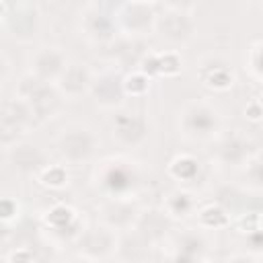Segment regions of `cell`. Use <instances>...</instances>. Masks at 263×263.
<instances>
[{"label": "cell", "mask_w": 263, "mask_h": 263, "mask_svg": "<svg viewBox=\"0 0 263 263\" xmlns=\"http://www.w3.org/2000/svg\"><path fill=\"white\" fill-rule=\"evenodd\" d=\"M95 183L107 197H129L140 185V171L134 160L111 156L95 171Z\"/></svg>", "instance_id": "cell-1"}, {"label": "cell", "mask_w": 263, "mask_h": 263, "mask_svg": "<svg viewBox=\"0 0 263 263\" xmlns=\"http://www.w3.org/2000/svg\"><path fill=\"white\" fill-rule=\"evenodd\" d=\"M16 97L23 99L25 103H29V107L35 113V117H39V119L53 117V113L62 105V95H60L58 86L55 84H47V82L35 78L33 74H27V76H23L18 80Z\"/></svg>", "instance_id": "cell-2"}, {"label": "cell", "mask_w": 263, "mask_h": 263, "mask_svg": "<svg viewBox=\"0 0 263 263\" xmlns=\"http://www.w3.org/2000/svg\"><path fill=\"white\" fill-rule=\"evenodd\" d=\"M55 144H58L60 156L66 162L80 164L95 156V152L99 148V138L92 129H88L84 125H70V127L62 129Z\"/></svg>", "instance_id": "cell-3"}, {"label": "cell", "mask_w": 263, "mask_h": 263, "mask_svg": "<svg viewBox=\"0 0 263 263\" xmlns=\"http://www.w3.org/2000/svg\"><path fill=\"white\" fill-rule=\"evenodd\" d=\"M179 127L187 138H210L220 127V113L208 101H191L181 111Z\"/></svg>", "instance_id": "cell-4"}, {"label": "cell", "mask_w": 263, "mask_h": 263, "mask_svg": "<svg viewBox=\"0 0 263 263\" xmlns=\"http://www.w3.org/2000/svg\"><path fill=\"white\" fill-rule=\"evenodd\" d=\"M158 14L154 12V6L148 2H125L119 4L113 21L119 31H123L127 37H140L148 31L156 29Z\"/></svg>", "instance_id": "cell-5"}, {"label": "cell", "mask_w": 263, "mask_h": 263, "mask_svg": "<svg viewBox=\"0 0 263 263\" xmlns=\"http://www.w3.org/2000/svg\"><path fill=\"white\" fill-rule=\"evenodd\" d=\"M35 117L29 103L14 97L4 101L2 105V117H0V136H2V148L10 150L16 140L27 132L31 119Z\"/></svg>", "instance_id": "cell-6"}, {"label": "cell", "mask_w": 263, "mask_h": 263, "mask_svg": "<svg viewBox=\"0 0 263 263\" xmlns=\"http://www.w3.org/2000/svg\"><path fill=\"white\" fill-rule=\"evenodd\" d=\"M117 242L119 240L115 236V230L97 224L88 230H82V234L78 236V253L86 261L103 263L107 257L117 253Z\"/></svg>", "instance_id": "cell-7"}, {"label": "cell", "mask_w": 263, "mask_h": 263, "mask_svg": "<svg viewBox=\"0 0 263 263\" xmlns=\"http://www.w3.org/2000/svg\"><path fill=\"white\" fill-rule=\"evenodd\" d=\"M140 212L132 197H107L99 205L101 224L111 230H134Z\"/></svg>", "instance_id": "cell-8"}, {"label": "cell", "mask_w": 263, "mask_h": 263, "mask_svg": "<svg viewBox=\"0 0 263 263\" xmlns=\"http://www.w3.org/2000/svg\"><path fill=\"white\" fill-rule=\"evenodd\" d=\"M29 66H31V72L35 78L47 82V84H55L60 80V76L64 74L68 62H66V55L58 49V47H39L31 53L29 58Z\"/></svg>", "instance_id": "cell-9"}, {"label": "cell", "mask_w": 263, "mask_h": 263, "mask_svg": "<svg viewBox=\"0 0 263 263\" xmlns=\"http://www.w3.org/2000/svg\"><path fill=\"white\" fill-rule=\"evenodd\" d=\"M90 95L97 105L105 109H115L123 103L125 90H123V76H119L115 70H105L97 76H92Z\"/></svg>", "instance_id": "cell-10"}, {"label": "cell", "mask_w": 263, "mask_h": 263, "mask_svg": "<svg viewBox=\"0 0 263 263\" xmlns=\"http://www.w3.org/2000/svg\"><path fill=\"white\" fill-rule=\"evenodd\" d=\"M16 14H8L6 12V2H0V10H2V25L10 27L12 37L18 41H29L35 35L37 29V10L33 4L29 2H21V4H12Z\"/></svg>", "instance_id": "cell-11"}, {"label": "cell", "mask_w": 263, "mask_h": 263, "mask_svg": "<svg viewBox=\"0 0 263 263\" xmlns=\"http://www.w3.org/2000/svg\"><path fill=\"white\" fill-rule=\"evenodd\" d=\"M90 84H92V74L86 68V64L80 62H70L64 74L60 76V80L55 82L60 95L72 101L80 99L84 92H90Z\"/></svg>", "instance_id": "cell-12"}, {"label": "cell", "mask_w": 263, "mask_h": 263, "mask_svg": "<svg viewBox=\"0 0 263 263\" xmlns=\"http://www.w3.org/2000/svg\"><path fill=\"white\" fill-rule=\"evenodd\" d=\"M156 29L168 41L179 43V41H187L193 35L195 23L187 14V10H173L164 6V14L156 18Z\"/></svg>", "instance_id": "cell-13"}, {"label": "cell", "mask_w": 263, "mask_h": 263, "mask_svg": "<svg viewBox=\"0 0 263 263\" xmlns=\"http://www.w3.org/2000/svg\"><path fill=\"white\" fill-rule=\"evenodd\" d=\"M148 127L138 113H117L113 119V138L121 146H138L146 140Z\"/></svg>", "instance_id": "cell-14"}, {"label": "cell", "mask_w": 263, "mask_h": 263, "mask_svg": "<svg viewBox=\"0 0 263 263\" xmlns=\"http://www.w3.org/2000/svg\"><path fill=\"white\" fill-rule=\"evenodd\" d=\"M168 226H171V220H168V214L164 210H144V212H140L134 230L144 240L154 242L166 234Z\"/></svg>", "instance_id": "cell-15"}, {"label": "cell", "mask_w": 263, "mask_h": 263, "mask_svg": "<svg viewBox=\"0 0 263 263\" xmlns=\"http://www.w3.org/2000/svg\"><path fill=\"white\" fill-rule=\"evenodd\" d=\"M12 168H16L18 173H41L47 164L43 154L31 146V144H14L10 150H6Z\"/></svg>", "instance_id": "cell-16"}, {"label": "cell", "mask_w": 263, "mask_h": 263, "mask_svg": "<svg viewBox=\"0 0 263 263\" xmlns=\"http://www.w3.org/2000/svg\"><path fill=\"white\" fill-rule=\"evenodd\" d=\"M216 156L224 164H232V166L242 164L245 160H249V142H247V138L240 136L238 132H232V134L224 136L218 144Z\"/></svg>", "instance_id": "cell-17"}, {"label": "cell", "mask_w": 263, "mask_h": 263, "mask_svg": "<svg viewBox=\"0 0 263 263\" xmlns=\"http://www.w3.org/2000/svg\"><path fill=\"white\" fill-rule=\"evenodd\" d=\"M140 72H144L148 78L150 76H175L181 72V58L175 51L148 53L140 64Z\"/></svg>", "instance_id": "cell-18"}, {"label": "cell", "mask_w": 263, "mask_h": 263, "mask_svg": "<svg viewBox=\"0 0 263 263\" xmlns=\"http://www.w3.org/2000/svg\"><path fill=\"white\" fill-rule=\"evenodd\" d=\"M43 222L55 234H64V232H74L78 236L82 234V230H76L78 228V216L70 205H53L51 210H47L43 214Z\"/></svg>", "instance_id": "cell-19"}, {"label": "cell", "mask_w": 263, "mask_h": 263, "mask_svg": "<svg viewBox=\"0 0 263 263\" xmlns=\"http://www.w3.org/2000/svg\"><path fill=\"white\" fill-rule=\"evenodd\" d=\"M86 37L92 41H113L115 39V21L105 14H90L84 21Z\"/></svg>", "instance_id": "cell-20"}, {"label": "cell", "mask_w": 263, "mask_h": 263, "mask_svg": "<svg viewBox=\"0 0 263 263\" xmlns=\"http://www.w3.org/2000/svg\"><path fill=\"white\" fill-rule=\"evenodd\" d=\"M201 80L205 86H210L214 90H228L234 84V76L226 66L201 68Z\"/></svg>", "instance_id": "cell-21"}, {"label": "cell", "mask_w": 263, "mask_h": 263, "mask_svg": "<svg viewBox=\"0 0 263 263\" xmlns=\"http://www.w3.org/2000/svg\"><path fill=\"white\" fill-rule=\"evenodd\" d=\"M193 210V197L187 193V191H173L166 195V201H164V212L173 218H185L189 212Z\"/></svg>", "instance_id": "cell-22"}, {"label": "cell", "mask_w": 263, "mask_h": 263, "mask_svg": "<svg viewBox=\"0 0 263 263\" xmlns=\"http://www.w3.org/2000/svg\"><path fill=\"white\" fill-rule=\"evenodd\" d=\"M199 162L191 156V154H179L168 162V175L179 179V181H189L197 175V166Z\"/></svg>", "instance_id": "cell-23"}, {"label": "cell", "mask_w": 263, "mask_h": 263, "mask_svg": "<svg viewBox=\"0 0 263 263\" xmlns=\"http://www.w3.org/2000/svg\"><path fill=\"white\" fill-rule=\"evenodd\" d=\"M197 218H199V224L203 228H222V226H226L230 222L228 212L224 208H220V205H205V208H201Z\"/></svg>", "instance_id": "cell-24"}, {"label": "cell", "mask_w": 263, "mask_h": 263, "mask_svg": "<svg viewBox=\"0 0 263 263\" xmlns=\"http://www.w3.org/2000/svg\"><path fill=\"white\" fill-rule=\"evenodd\" d=\"M39 183L51 189H60L68 183V173L62 164H49L39 173Z\"/></svg>", "instance_id": "cell-25"}, {"label": "cell", "mask_w": 263, "mask_h": 263, "mask_svg": "<svg viewBox=\"0 0 263 263\" xmlns=\"http://www.w3.org/2000/svg\"><path fill=\"white\" fill-rule=\"evenodd\" d=\"M150 88V78L144 74V72H129L123 76V90L125 95H132V97H142L144 92H148Z\"/></svg>", "instance_id": "cell-26"}, {"label": "cell", "mask_w": 263, "mask_h": 263, "mask_svg": "<svg viewBox=\"0 0 263 263\" xmlns=\"http://www.w3.org/2000/svg\"><path fill=\"white\" fill-rule=\"evenodd\" d=\"M245 175H247V179L253 187L263 189V154H257V156L247 160Z\"/></svg>", "instance_id": "cell-27"}, {"label": "cell", "mask_w": 263, "mask_h": 263, "mask_svg": "<svg viewBox=\"0 0 263 263\" xmlns=\"http://www.w3.org/2000/svg\"><path fill=\"white\" fill-rule=\"evenodd\" d=\"M249 68L251 72L263 80V41L261 43H255L251 47V53H249Z\"/></svg>", "instance_id": "cell-28"}, {"label": "cell", "mask_w": 263, "mask_h": 263, "mask_svg": "<svg viewBox=\"0 0 263 263\" xmlns=\"http://www.w3.org/2000/svg\"><path fill=\"white\" fill-rule=\"evenodd\" d=\"M35 261V253L33 249L27 247H18L8 255V263H33Z\"/></svg>", "instance_id": "cell-29"}, {"label": "cell", "mask_w": 263, "mask_h": 263, "mask_svg": "<svg viewBox=\"0 0 263 263\" xmlns=\"http://www.w3.org/2000/svg\"><path fill=\"white\" fill-rule=\"evenodd\" d=\"M16 216H18V203L14 199H10V197H4L2 199V220L8 224Z\"/></svg>", "instance_id": "cell-30"}, {"label": "cell", "mask_w": 263, "mask_h": 263, "mask_svg": "<svg viewBox=\"0 0 263 263\" xmlns=\"http://www.w3.org/2000/svg\"><path fill=\"white\" fill-rule=\"evenodd\" d=\"M245 115L251 119V121H259V119H263V107H261V103L255 99V101H251L247 107H245Z\"/></svg>", "instance_id": "cell-31"}, {"label": "cell", "mask_w": 263, "mask_h": 263, "mask_svg": "<svg viewBox=\"0 0 263 263\" xmlns=\"http://www.w3.org/2000/svg\"><path fill=\"white\" fill-rule=\"evenodd\" d=\"M249 242L253 245V249L261 251V249H263V230H255V232H251V234H249Z\"/></svg>", "instance_id": "cell-32"}, {"label": "cell", "mask_w": 263, "mask_h": 263, "mask_svg": "<svg viewBox=\"0 0 263 263\" xmlns=\"http://www.w3.org/2000/svg\"><path fill=\"white\" fill-rule=\"evenodd\" d=\"M230 263H253V259H251V257H247V255H236Z\"/></svg>", "instance_id": "cell-33"}, {"label": "cell", "mask_w": 263, "mask_h": 263, "mask_svg": "<svg viewBox=\"0 0 263 263\" xmlns=\"http://www.w3.org/2000/svg\"><path fill=\"white\" fill-rule=\"evenodd\" d=\"M257 230H263V212H259V228Z\"/></svg>", "instance_id": "cell-34"}, {"label": "cell", "mask_w": 263, "mask_h": 263, "mask_svg": "<svg viewBox=\"0 0 263 263\" xmlns=\"http://www.w3.org/2000/svg\"><path fill=\"white\" fill-rule=\"evenodd\" d=\"M72 263H95V261H86V259H82V261H72ZM103 263H107V261H103Z\"/></svg>", "instance_id": "cell-35"}, {"label": "cell", "mask_w": 263, "mask_h": 263, "mask_svg": "<svg viewBox=\"0 0 263 263\" xmlns=\"http://www.w3.org/2000/svg\"><path fill=\"white\" fill-rule=\"evenodd\" d=\"M259 103H261V107H263V90H261V95H259V99H257Z\"/></svg>", "instance_id": "cell-36"}]
</instances>
